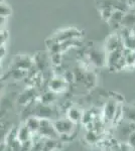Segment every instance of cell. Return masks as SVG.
<instances>
[{
    "instance_id": "1",
    "label": "cell",
    "mask_w": 135,
    "mask_h": 151,
    "mask_svg": "<svg viewBox=\"0 0 135 151\" xmlns=\"http://www.w3.org/2000/svg\"><path fill=\"white\" fill-rule=\"evenodd\" d=\"M53 127H55L56 133L60 135H71L75 129V123L72 122L70 119H58L53 122Z\"/></svg>"
},
{
    "instance_id": "2",
    "label": "cell",
    "mask_w": 135,
    "mask_h": 151,
    "mask_svg": "<svg viewBox=\"0 0 135 151\" xmlns=\"http://www.w3.org/2000/svg\"><path fill=\"white\" fill-rule=\"evenodd\" d=\"M105 47H106V52L108 53L115 52V50H124V48H122V47H124L123 40H122L121 36H120L118 33H112V35H110L108 36Z\"/></svg>"
},
{
    "instance_id": "3",
    "label": "cell",
    "mask_w": 135,
    "mask_h": 151,
    "mask_svg": "<svg viewBox=\"0 0 135 151\" xmlns=\"http://www.w3.org/2000/svg\"><path fill=\"white\" fill-rule=\"evenodd\" d=\"M125 11L121 10V9H115V11L113 12L111 17L109 18V20L107 21L108 25L110 26L112 29H119L122 27V20H123Z\"/></svg>"
},
{
    "instance_id": "4",
    "label": "cell",
    "mask_w": 135,
    "mask_h": 151,
    "mask_svg": "<svg viewBox=\"0 0 135 151\" xmlns=\"http://www.w3.org/2000/svg\"><path fill=\"white\" fill-rule=\"evenodd\" d=\"M40 132L43 135L48 136L51 138H56V135H58L56 133L55 127H53V123L50 122L48 119H40Z\"/></svg>"
},
{
    "instance_id": "5",
    "label": "cell",
    "mask_w": 135,
    "mask_h": 151,
    "mask_svg": "<svg viewBox=\"0 0 135 151\" xmlns=\"http://www.w3.org/2000/svg\"><path fill=\"white\" fill-rule=\"evenodd\" d=\"M67 84L68 83L65 80L64 76H56L50 82V90L53 93H60L66 89Z\"/></svg>"
},
{
    "instance_id": "6",
    "label": "cell",
    "mask_w": 135,
    "mask_h": 151,
    "mask_svg": "<svg viewBox=\"0 0 135 151\" xmlns=\"http://www.w3.org/2000/svg\"><path fill=\"white\" fill-rule=\"evenodd\" d=\"M123 58V50H117L115 52H109L107 55V65L110 69H114L116 70L117 65L120 63V60H122Z\"/></svg>"
},
{
    "instance_id": "7",
    "label": "cell",
    "mask_w": 135,
    "mask_h": 151,
    "mask_svg": "<svg viewBox=\"0 0 135 151\" xmlns=\"http://www.w3.org/2000/svg\"><path fill=\"white\" fill-rule=\"evenodd\" d=\"M135 26V9H130L125 11L123 20H122V27L121 28H127L132 29Z\"/></svg>"
},
{
    "instance_id": "8",
    "label": "cell",
    "mask_w": 135,
    "mask_h": 151,
    "mask_svg": "<svg viewBox=\"0 0 135 151\" xmlns=\"http://www.w3.org/2000/svg\"><path fill=\"white\" fill-rule=\"evenodd\" d=\"M117 108H118V106H117L116 102L112 101V100L106 104L105 109H104V116L108 121L113 120V119H114L115 114H116V111H117Z\"/></svg>"
},
{
    "instance_id": "9",
    "label": "cell",
    "mask_w": 135,
    "mask_h": 151,
    "mask_svg": "<svg viewBox=\"0 0 135 151\" xmlns=\"http://www.w3.org/2000/svg\"><path fill=\"white\" fill-rule=\"evenodd\" d=\"M67 116H68V119H70L72 122L76 124L82 120L84 114H83V112L81 111L79 108H77V107H71L68 110Z\"/></svg>"
},
{
    "instance_id": "10",
    "label": "cell",
    "mask_w": 135,
    "mask_h": 151,
    "mask_svg": "<svg viewBox=\"0 0 135 151\" xmlns=\"http://www.w3.org/2000/svg\"><path fill=\"white\" fill-rule=\"evenodd\" d=\"M30 134H31V131L28 129L26 124H24V125L21 126V127L18 129V131H17V136H16L17 140L21 143L26 142V141H28L29 138H30Z\"/></svg>"
},
{
    "instance_id": "11",
    "label": "cell",
    "mask_w": 135,
    "mask_h": 151,
    "mask_svg": "<svg viewBox=\"0 0 135 151\" xmlns=\"http://www.w3.org/2000/svg\"><path fill=\"white\" fill-rule=\"evenodd\" d=\"M90 60L93 62V64L97 65H102L107 60V55H104L102 52H98V50H92L90 52Z\"/></svg>"
},
{
    "instance_id": "12",
    "label": "cell",
    "mask_w": 135,
    "mask_h": 151,
    "mask_svg": "<svg viewBox=\"0 0 135 151\" xmlns=\"http://www.w3.org/2000/svg\"><path fill=\"white\" fill-rule=\"evenodd\" d=\"M25 124L29 130L31 131V133L38 132V131H40V119L36 118V117H31V118L27 119Z\"/></svg>"
},
{
    "instance_id": "13",
    "label": "cell",
    "mask_w": 135,
    "mask_h": 151,
    "mask_svg": "<svg viewBox=\"0 0 135 151\" xmlns=\"http://www.w3.org/2000/svg\"><path fill=\"white\" fill-rule=\"evenodd\" d=\"M32 65V62L28 57H20L17 62V68L18 70H28Z\"/></svg>"
},
{
    "instance_id": "14",
    "label": "cell",
    "mask_w": 135,
    "mask_h": 151,
    "mask_svg": "<svg viewBox=\"0 0 135 151\" xmlns=\"http://www.w3.org/2000/svg\"><path fill=\"white\" fill-rule=\"evenodd\" d=\"M125 120L135 124V107H126L123 109Z\"/></svg>"
},
{
    "instance_id": "15",
    "label": "cell",
    "mask_w": 135,
    "mask_h": 151,
    "mask_svg": "<svg viewBox=\"0 0 135 151\" xmlns=\"http://www.w3.org/2000/svg\"><path fill=\"white\" fill-rule=\"evenodd\" d=\"M86 140L89 143H95L98 140V134L93 130H89L86 134Z\"/></svg>"
},
{
    "instance_id": "16",
    "label": "cell",
    "mask_w": 135,
    "mask_h": 151,
    "mask_svg": "<svg viewBox=\"0 0 135 151\" xmlns=\"http://www.w3.org/2000/svg\"><path fill=\"white\" fill-rule=\"evenodd\" d=\"M11 13V9L8 5L4 3H1V6H0V14H1V17L5 18L7 16H9Z\"/></svg>"
},
{
    "instance_id": "17",
    "label": "cell",
    "mask_w": 135,
    "mask_h": 151,
    "mask_svg": "<svg viewBox=\"0 0 135 151\" xmlns=\"http://www.w3.org/2000/svg\"><path fill=\"white\" fill-rule=\"evenodd\" d=\"M51 62L55 65H60L62 62V55L61 52H53L51 55Z\"/></svg>"
},
{
    "instance_id": "18",
    "label": "cell",
    "mask_w": 135,
    "mask_h": 151,
    "mask_svg": "<svg viewBox=\"0 0 135 151\" xmlns=\"http://www.w3.org/2000/svg\"><path fill=\"white\" fill-rule=\"evenodd\" d=\"M64 78H65V80L67 81V83H71L76 79V76L72 72H66L65 75H64Z\"/></svg>"
},
{
    "instance_id": "19",
    "label": "cell",
    "mask_w": 135,
    "mask_h": 151,
    "mask_svg": "<svg viewBox=\"0 0 135 151\" xmlns=\"http://www.w3.org/2000/svg\"><path fill=\"white\" fill-rule=\"evenodd\" d=\"M132 148L128 142H122L119 146V151H131Z\"/></svg>"
},
{
    "instance_id": "20",
    "label": "cell",
    "mask_w": 135,
    "mask_h": 151,
    "mask_svg": "<svg viewBox=\"0 0 135 151\" xmlns=\"http://www.w3.org/2000/svg\"><path fill=\"white\" fill-rule=\"evenodd\" d=\"M117 1H118L119 3L124 4L125 6H127V0H117Z\"/></svg>"
},
{
    "instance_id": "21",
    "label": "cell",
    "mask_w": 135,
    "mask_h": 151,
    "mask_svg": "<svg viewBox=\"0 0 135 151\" xmlns=\"http://www.w3.org/2000/svg\"><path fill=\"white\" fill-rule=\"evenodd\" d=\"M131 33H132V35H133L135 36V26H134L133 28L131 29Z\"/></svg>"
},
{
    "instance_id": "22",
    "label": "cell",
    "mask_w": 135,
    "mask_h": 151,
    "mask_svg": "<svg viewBox=\"0 0 135 151\" xmlns=\"http://www.w3.org/2000/svg\"><path fill=\"white\" fill-rule=\"evenodd\" d=\"M131 151H135V150H134V149H132V150H131Z\"/></svg>"
}]
</instances>
